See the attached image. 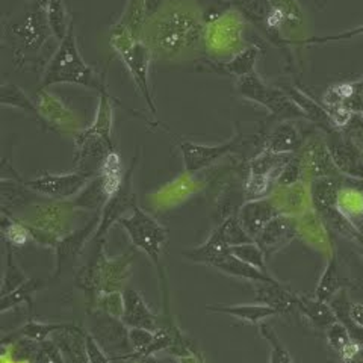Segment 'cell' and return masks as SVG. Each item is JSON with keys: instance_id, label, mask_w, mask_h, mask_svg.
Masks as SVG:
<instances>
[{"instance_id": "obj_1", "label": "cell", "mask_w": 363, "mask_h": 363, "mask_svg": "<svg viewBox=\"0 0 363 363\" xmlns=\"http://www.w3.org/2000/svg\"><path fill=\"white\" fill-rule=\"evenodd\" d=\"M206 23L199 6L167 0L164 8L145 23L144 43L153 60L172 62L186 58L200 49Z\"/></svg>"}, {"instance_id": "obj_2", "label": "cell", "mask_w": 363, "mask_h": 363, "mask_svg": "<svg viewBox=\"0 0 363 363\" xmlns=\"http://www.w3.org/2000/svg\"><path fill=\"white\" fill-rule=\"evenodd\" d=\"M5 38L13 49V64L16 68L43 65L45 48L53 37L48 20V9L32 2L20 13L11 16L5 23Z\"/></svg>"}, {"instance_id": "obj_3", "label": "cell", "mask_w": 363, "mask_h": 363, "mask_svg": "<svg viewBox=\"0 0 363 363\" xmlns=\"http://www.w3.org/2000/svg\"><path fill=\"white\" fill-rule=\"evenodd\" d=\"M58 84L81 85L96 91H100V88L106 84L105 76H99L94 68L88 65L82 58L73 23L68 29L67 37L58 43V48L45 64L40 89H48Z\"/></svg>"}, {"instance_id": "obj_4", "label": "cell", "mask_w": 363, "mask_h": 363, "mask_svg": "<svg viewBox=\"0 0 363 363\" xmlns=\"http://www.w3.org/2000/svg\"><path fill=\"white\" fill-rule=\"evenodd\" d=\"M111 45L117 52L124 65L128 67L136 89L144 97L145 105L152 116H155L156 105L150 84V64L153 61V56L149 45L144 43V40H135L130 35V32L126 28H123L120 23L112 28Z\"/></svg>"}, {"instance_id": "obj_5", "label": "cell", "mask_w": 363, "mask_h": 363, "mask_svg": "<svg viewBox=\"0 0 363 363\" xmlns=\"http://www.w3.org/2000/svg\"><path fill=\"white\" fill-rule=\"evenodd\" d=\"M132 259L133 256L130 253H124L118 257H108L105 244L104 241H100L94 257L79 272L76 280L77 286L88 291H96L97 294L121 291L130 274Z\"/></svg>"}, {"instance_id": "obj_6", "label": "cell", "mask_w": 363, "mask_h": 363, "mask_svg": "<svg viewBox=\"0 0 363 363\" xmlns=\"http://www.w3.org/2000/svg\"><path fill=\"white\" fill-rule=\"evenodd\" d=\"M236 91L247 100L268 109L272 116L283 120L304 118L301 109L294 104V100L280 86L267 84L256 72L235 79Z\"/></svg>"}, {"instance_id": "obj_7", "label": "cell", "mask_w": 363, "mask_h": 363, "mask_svg": "<svg viewBox=\"0 0 363 363\" xmlns=\"http://www.w3.org/2000/svg\"><path fill=\"white\" fill-rule=\"evenodd\" d=\"M118 224L128 233L136 248L149 255L156 265L161 264V256L168 242V232L161 223H157L150 213L135 204L130 213L124 215Z\"/></svg>"}, {"instance_id": "obj_8", "label": "cell", "mask_w": 363, "mask_h": 363, "mask_svg": "<svg viewBox=\"0 0 363 363\" xmlns=\"http://www.w3.org/2000/svg\"><path fill=\"white\" fill-rule=\"evenodd\" d=\"M76 157L74 168L76 172L85 173L94 177L100 173L101 167L108 161V157L116 153L113 141L106 136L86 128L79 132L76 136Z\"/></svg>"}, {"instance_id": "obj_9", "label": "cell", "mask_w": 363, "mask_h": 363, "mask_svg": "<svg viewBox=\"0 0 363 363\" xmlns=\"http://www.w3.org/2000/svg\"><path fill=\"white\" fill-rule=\"evenodd\" d=\"M162 128L165 129V132L169 136H172L174 144L179 147L182 157H184L185 172L188 174H197L199 172H201V169L211 167L213 162H217L218 159H221L227 153L236 150L241 144V136H233L232 140L225 141L223 144H218V145L196 144V143H191L185 138H182V136L174 135L173 132H169V129L165 126H162Z\"/></svg>"}, {"instance_id": "obj_10", "label": "cell", "mask_w": 363, "mask_h": 363, "mask_svg": "<svg viewBox=\"0 0 363 363\" xmlns=\"http://www.w3.org/2000/svg\"><path fill=\"white\" fill-rule=\"evenodd\" d=\"M91 179L93 177L81 172L65 174L41 173L35 179L25 182V185L28 189L38 192V194L48 196L55 200H67L74 199L88 185Z\"/></svg>"}, {"instance_id": "obj_11", "label": "cell", "mask_w": 363, "mask_h": 363, "mask_svg": "<svg viewBox=\"0 0 363 363\" xmlns=\"http://www.w3.org/2000/svg\"><path fill=\"white\" fill-rule=\"evenodd\" d=\"M330 138L325 140L335 167L340 174L351 179H363V150L362 147L339 129L327 132Z\"/></svg>"}, {"instance_id": "obj_12", "label": "cell", "mask_w": 363, "mask_h": 363, "mask_svg": "<svg viewBox=\"0 0 363 363\" xmlns=\"http://www.w3.org/2000/svg\"><path fill=\"white\" fill-rule=\"evenodd\" d=\"M298 221L292 215L280 213L272 218L256 238V244L262 248L265 256L277 253L285 245H288L295 236L298 235Z\"/></svg>"}, {"instance_id": "obj_13", "label": "cell", "mask_w": 363, "mask_h": 363, "mask_svg": "<svg viewBox=\"0 0 363 363\" xmlns=\"http://www.w3.org/2000/svg\"><path fill=\"white\" fill-rule=\"evenodd\" d=\"M130 174H132V169L129 172V174L124 177L121 186L113 192V194L109 197V200L106 201L104 209H101L100 220L97 223L96 232H94L96 240H100V238L109 230V227L113 223H118L124 217L126 211L133 209V206L136 204L135 194L132 192V185H130Z\"/></svg>"}, {"instance_id": "obj_14", "label": "cell", "mask_w": 363, "mask_h": 363, "mask_svg": "<svg viewBox=\"0 0 363 363\" xmlns=\"http://www.w3.org/2000/svg\"><path fill=\"white\" fill-rule=\"evenodd\" d=\"M37 105L40 109L41 123H48V126L58 132L73 130L77 135V120L74 113L68 109L60 99H56L53 94L45 89H38Z\"/></svg>"}, {"instance_id": "obj_15", "label": "cell", "mask_w": 363, "mask_h": 363, "mask_svg": "<svg viewBox=\"0 0 363 363\" xmlns=\"http://www.w3.org/2000/svg\"><path fill=\"white\" fill-rule=\"evenodd\" d=\"M280 209L271 197H264L257 200H248L236 212V217L242 224L245 232L256 241L257 235L262 232L264 227L280 215Z\"/></svg>"}, {"instance_id": "obj_16", "label": "cell", "mask_w": 363, "mask_h": 363, "mask_svg": "<svg viewBox=\"0 0 363 363\" xmlns=\"http://www.w3.org/2000/svg\"><path fill=\"white\" fill-rule=\"evenodd\" d=\"M323 105L325 109L342 108L350 113L363 116V81L342 82L328 88L323 96Z\"/></svg>"}, {"instance_id": "obj_17", "label": "cell", "mask_w": 363, "mask_h": 363, "mask_svg": "<svg viewBox=\"0 0 363 363\" xmlns=\"http://www.w3.org/2000/svg\"><path fill=\"white\" fill-rule=\"evenodd\" d=\"M303 157V167L304 173L311 174L312 179L320 177H336L340 173L335 167L330 152L324 140H312L308 145L304 147Z\"/></svg>"}, {"instance_id": "obj_18", "label": "cell", "mask_w": 363, "mask_h": 363, "mask_svg": "<svg viewBox=\"0 0 363 363\" xmlns=\"http://www.w3.org/2000/svg\"><path fill=\"white\" fill-rule=\"evenodd\" d=\"M123 300H124V312L121 321L128 328L140 327L147 328V330L156 332L157 330V320L155 313L149 309L145 304L143 295L135 291L133 288H126L123 291Z\"/></svg>"}, {"instance_id": "obj_19", "label": "cell", "mask_w": 363, "mask_h": 363, "mask_svg": "<svg viewBox=\"0 0 363 363\" xmlns=\"http://www.w3.org/2000/svg\"><path fill=\"white\" fill-rule=\"evenodd\" d=\"M257 55H259L257 45H248V48L233 55L230 60H225V61L204 60L203 62L206 64V67L213 73L240 79L242 76H247L255 72Z\"/></svg>"}, {"instance_id": "obj_20", "label": "cell", "mask_w": 363, "mask_h": 363, "mask_svg": "<svg viewBox=\"0 0 363 363\" xmlns=\"http://www.w3.org/2000/svg\"><path fill=\"white\" fill-rule=\"evenodd\" d=\"M303 145V136L297 126L291 120H283L267 136L264 149L280 155H294L300 152Z\"/></svg>"}, {"instance_id": "obj_21", "label": "cell", "mask_w": 363, "mask_h": 363, "mask_svg": "<svg viewBox=\"0 0 363 363\" xmlns=\"http://www.w3.org/2000/svg\"><path fill=\"white\" fill-rule=\"evenodd\" d=\"M280 88L285 91V93L294 100V104L301 109L306 120L318 124V126L323 128L325 132L336 129L324 105L318 104L316 100H313L311 96L306 94L304 91L294 85H280Z\"/></svg>"}, {"instance_id": "obj_22", "label": "cell", "mask_w": 363, "mask_h": 363, "mask_svg": "<svg viewBox=\"0 0 363 363\" xmlns=\"http://www.w3.org/2000/svg\"><path fill=\"white\" fill-rule=\"evenodd\" d=\"M208 265L223 271L227 276L245 279V280H250L253 283L255 281H276L269 274H267V272H262L260 269L245 264L244 260L232 255L230 250L227 253H221L218 256L212 257L208 262Z\"/></svg>"}, {"instance_id": "obj_23", "label": "cell", "mask_w": 363, "mask_h": 363, "mask_svg": "<svg viewBox=\"0 0 363 363\" xmlns=\"http://www.w3.org/2000/svg\"><path fill=\"white\" fill-rule=\"evenodd\" d=\"M342 177H320L313 179L311 185V203L316 213L337 206L340 191H342Z\"/></svg>"}, {"instance_id": "obj_24", "label": "cell", "mask_w": 363, "mask_h": 363, "mask_svg": "<svg viewBox=\"0 0 363 363\" xmlns=\"http://www.w3.org/2000/svg\"><path fill=\"white\" fill-rule=\"evenodd\" d=\"M295 306L298 311L308 318V320L321 330H327L328 327H332L335 323H337V316L330 306V303L323 301L320 298L309 297V295H300L295 294Z\"/></svg>"}, {"instance_id": "obj_25", "label": "cell", "mask_w": 363, "mask_h": 363, "mask_svg": "<svg viewBox=\"0 0 363 363\" xmlns=\"http://www.w3.org/2000/svg\"><path fill=\"white\" fill-rule=\"evenodd\" d=\"M256 301L276 308L280 313H286L295 306V294L276 281H255Z\"/></svg>"}, {"instance_id": "obj_26", "label": "cell", "mask_w": 363, "mask_h": 363, "mask_svg": "<svg viewBox=\"0 0 363 363\" xmlns=\"http://www.w3.org/2000/svg\"><path fill=\"white\" fill-rule=\"evenodd\" d=\"M206 311L213 313H224L238 318V320L245 321L248 324H257L267 320L268 316L279 315L280 312L268 304H240V306H206Z\"/></svg>"}, {"instance_id": "obj_27", "label": "cell", "mask_w": 363, "mask_h": 363, "mask_svg": "<svg viewBox=\"0 0 363 363\" xmlns=\"http://www.w3.org/2000/svg\"><path fill=\"white\" fill-rule=\"evenodd\" d=\"M350 286H353V283H351L348 279L340 277L339 269H337V260L335 256H332L328 259V264L323 272L320 283H318L315 297L328 303L336 294Z\"/></svg>"}, {"instance_id": "obj_28", "label": "cell", "mask_w": 363, "mask_h": 363, "mask_svg": "<svg viewBox=\"0 0 363 363\" xmlns=\"http://www.w3.org/2000/svg\"><path fill=\"white\" fill-rule=\"evenodd\" d=\"M271 199L274 200L281 213L295 217V213L306 211V203H308V200L311 201V194L306 192V188L300 182L297 185L279 186V191L274 192V196H271Z\"/></svg>"}, {"instance_id": "obj_29", "label": "cell", "mask_w": 363, "mask_h": 363, "mask_svg": "<svg viewBox=\"0 0 363 363\" xmlns=\"http://www.w3.org/2000/svg\"><path fill=\"white\" fill-rule=\"evenodd\" d=\"M233 8L244 18L250 20L255 26L262 29L269 38V18L271 5L269 0H233Z\"/></svg>"}, {"instance_id": "obj_30", "label": "cell", "mask_w": 363, "mask_h": 363, "mask_svg": "<svg viewBox=\"0 0 363 363\" xmlns=\"http://www.w3.org/2000/svg\"><path fill=\"white\" fill-rule=\"evenodd\" d=\"M0 104H2V106H9L26 112L29 116L37 117L41 121L37 101H33L25 91L16 84H4L0 86Z\"/></svg>"}, {"instance_id": "obj_31", "label": "cell", "mask_w": 363, "mask_h": 363, "mask_svg": "<svg viewBox=\"0 0 363 363\" xmlns=\"http://www.w3.org/2000/svg\"><path fill=\"white\" fill-rule=\"evenodd\" d=\"M48 20L55 40L61 43L72 26V20L68 17L64 0H52L48 6Z\"/></svg>"}, {"instance_id": "obj_32", "label": "cell", "mask_w": 363, "mask_h": 363, "mask_svg": "<svg viewBox=\"0 0 363 363\" xmlns=\"http://www.w3.org/2000/svg\"><path fill=\"white\" fill-rule=\"evenodd\" d=\"M221 230L224 235V240L229 247H236V245H242V244H248V242H255V240L250 236L245 229L242 227V224L238 220L236 213H232L227 217L221 224Z\"/></svg>"}, {"instance_id": "obj_33", "label": "cell", "mask_w": 363, "mask_h": 363, "mask_svg": "<svg viewBox=\"0 0 363 363\" xmlns=\"http://www.w3.org/2000/svg\"><path fill=\"white\" fill-rule=\"evenodd\" d=\"M40 286H41V283L38 280L29 279L26 281H23L17 289H14L13 292H9L8 295H4V297H2V312H6L9 308H13V306L20 304L23 301H28L29 306L32 308V294L37 292V289Z\"/></svg>"}, {"instance_id": "obj_34", "label": "cell", "mask_w": 363, "mask_h": 363, "mask_svg": "<svg viewBox=\"0 0 363 363\" xmlns=\"http://www.w3.org/2000/svg\"><path fill=\"white\" fill-rule=\"evenodd\" d=\"M230 253L235 255L236 257H240L241 260H244L245 264L252 265V267L260 269L262 272H267V269H265L267 256L262 252V248H260L256 244V241L248 242V244H242V245L230 247Z\"/></svg>"}, {"instance_id": "obj_35", "label": "cell", "mask_w": 363, "mask_h": 363, "mask_svg": "<svg viewBox=\"0 0 363 363\" xmlns=\"http://www.w3.org/2000/svg\"><path fill=\"white\" fill-rule=\"evenodd\" d=\"M68 325L64 324H43V323H37L33 320H29L25 325H23L18 330V336L20 337H26V339H32V340H45L50 335L64 330Z\"/></svg>"}, {"instance_id": "obj_36", "label": "cell", "mask_w": 363, "mask_h": 363, "mask_svg": "<svg viewBox=\"0 0 363 363\" xmlns=\"http://www.w3.org/2000/svg\"><path fill=\"white\" fill-rule=\"evenodd\" d=\"M304 176V167H303V157L301 155H292V157L288 161V164L283 167L280 172L276 185L277 186H291L297 185L301 182Z\"/></svg>"}, {"instance_id": "obj_37", "label": "cell", "mask_w": 363, "mask_h": 363, "mask_svg": "<svg viewBox=\"0 0 363 363\" xmlns=\"http://www.w3.org/2000/svg\"><path fill=\"white\" fill-rule=\"evenodd\" d=\"M97 311L109 315L116 320H121L124 312V300L123 292H109V294H97Z\"/></svg>"}, {"instance_id": "obj_38", "label": "cell", "mask_w": 363, "mask_h": 363, "mask_svg": "<svg viewBox=\"0 0 363 363\" xmlns=\"http://www.w3.org/2000/svg\"><path fill=\"white\" fill-rule=\"evenodd\" d=\"M155 340V332L147 328L132 327L129 328V344L135 356H144Z\"/></svg>"}, {"instance_id": "obj_39", "label": "cell", "mask_w": 363, "mask_h": 363, "mask_svg": "<svg viewBox=\"0 0 363 363\" xmlns=\"http://www.w3.org/2000/svg\"><path fill=\"white\" fill-rule=\"evenodd\" d=\"M325 336H327L328 345H330V348H333L335 351H337L339 354H342L345 348L351 342H353V339H351L345 325L342 323H339V321L335 323L332 327L327 328Z\"/></svg>"}, {"instance_id": "obj_40", "label": "cell", "mask_w": 363, "mask_h": 363, "mask_svg": "<svg viewBox=\"0 0 363 363\" xmlns=\"http://www.w3.org/2000/svg\"><path fill=\"white\" fill-rule=\"evenodd\" d=\"M29 363H64L62 351L53 340H41V342H38L35 354H33Z\"/></svg>"}, {"instance_id": "obj_41", "label": "cell", "mask_w": 363, "mask_h": 363, "mask_svg": "<svg viewBox=\"0 0 363 363\" xmlns=\"http://www.w3.org/2000/svg\"><path fill=\"white\" fill-rule=\"evenodd\" d=\"M363 35V25L359 28L345 30L342 33H337V35H328V37H309L298 41H289V44H297V45H309V44H327V43H337V41H347L353 40Z\"/></svg>"}, {"instance_id": "obj_42", "label": "cell", "mask_w": 363, "mask_h": 363, "mask_svg": "<svg viewBox=\"0 0 363 363\" xmlns=\"http://www.w3.org/2000/svg\"><path fill=\"white\" fill-rule=\"evenodd\" d=\"M82 335H84L85 353H86L88 363H111L105 353V350L101 348V345L97 342V339L91 333L84 330H82Z\"/></svg>"}, {"instance_id": "obj_43", "label": "cell", "mask_w": 363, "mask_h": 363, "mask_svg": "<svg viewBox=\"0 0 363 363\" xmlns=\"http://www.w3.org/2000/svg\"><path fill=\"white\" fill-rule=\"evenodd\" d=\"M23 281H26V279L17 269V267H14L13 260H11V252H9L8 268H6V274H5L4 285H2V297H4V295H8L9 292H13L14 289H17Z\"/></svg>"}, {"instance_id": "obj_44", "label": "cell", "mask_w": 363, "mask_h": 363, "mask_svg": "<svg viewBox=\"0 0 363 363\" xmlns=\"http://www.w3.org/2000/svg\"><path fill=\"white\" fill-rule=\"evenodd\" d=\"M165 4H167V0H144V13H145L147 21L153 18L159 13V11L164 8Z\"/></svg>"}, {"instance_id": "obj_45", "label": "cell", "mask_w": 363, "mask_h": 363, "mask_svg": "<svg viewBox=\"0 0 363 363\" xmlns=\"http://www.w3.org/2000/svg\"><path fill=\"white\" fill-rule=\"evenodd\" d=\"M350 316H351V320L363 328V303H351L350 304Z\"/></svg>"}, {"instance_id": "obj_46", "label": "cell", "mask_w": 363, "mask_h": 363, "mask_svg": "<svg viewBox=\"0 0 363 363\" xmlns=\"http://www.w3.org/2000/svg\"><path fill=\"white\" fill-rule=\"evenodd\" d=\"M177 363H206L200 354L194 353L191 348L186 350L185 353H182L179 357H177Z\"/></svg>"}, {"instance_id": "obj_47", "label": "cell", "mask_w": 363, "mask_h": 363, "mask_svg": "<svg viewBox=\"0 0 363 363\" xmlns=\"http://www.w3.org/2000/svg\"><path fill=\"white\" fill-rule=\"evenodd\" d=\"M342 184L344 186L353 188L356 191H359L360 194L363 196V179H351V177H342Z\"/></svg>"}, {"instance_id": "obj_48", "label": "cell", "mask_w": 363, "mask_h": 363, "mask_svg": "<svg viewBox=\"0 0 363 363\" xmlns=\"http://www.w3.org/2000/svg\"><path fill=\"white\" fill-rule=\"evenodd\" d=\"M50 2H52V0H32L33 5H37V6L44 8V9H48V6H49Z\"/></svg>"}, {"instance_id": "obj_49", "label": "cell", "mask_w": 363, "mask_h": 363, "mask_svg": "<svg viewBox=\"0 0 363 363\" xmlns=\"http://www.w3.org/2000/svg\"><path fill=\"white\" fill-rule=\"evenodd\" d=\"M356 245H357V248H359V253H360V256H362V259H363V230H362L360 236L357 238Z\"/></svg>"}, {"instance_id": "obj_50", "label": "cell", "mask_w": 363, "mask_h": 363, "mask_svg": "<svg viewBox=\"0 0 363 363\" xmlns=\"http://www.w3.org/2000/svg\"><path fill=\"white\" fill-rule=\"evenodd\" d=\"M360 79H362V81H363V74H362V77H360Z\"/></svg>"}]
</instances>
